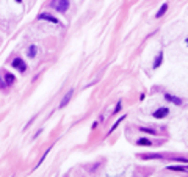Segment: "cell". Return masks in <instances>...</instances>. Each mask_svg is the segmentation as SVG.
Returning <instances> with one entry per match:
<instances>
[{
  "instance_id": "obj_14",
  "label": "cell",
  "mask_w": 188,
  "mask_h": 177,
  "mask_svg": "<svg viewBox=\"0 0 188 177\" xmlns=\"http://www.w3.org/2000/svg\"><path fill=\"white\" fill-rule=\"evenodd\" d=\"M124 119H126V116H122V118H119V121H116V122H114V124H113V127H111V130H110V133H111V132L114 130V129H116V127L119 125V122H122Z\"/></svg>"
},
{
  "instance_id": "obj_13",
  "label": "cell",
  "mask_w": 188,
  "mask_h": 177,
  "mask_svg": "<svg viewBox=\"0 0 188 177\" xmlns=\"http://www.w3.org/2000/svg\"><path fill=\"white\" fill-rule=\"evenodd\" d=\"M138 129H140L141 132H144V133H149V135H155V133H157V132H155V130L149 129V127H138Z\"/></svg>"
},
{
  "instance_id": "obj_16",
  "label": "cell",
  "mask_w": 188,
  "mask_h": 177,
  "mask_svg": "<svg viewBox=\"0 0 188 177\" xmlns=\"http://www.w3.org/2000/svg\"><path fill=\"white\" fill-rule=\"evenodd\" d=\"M118 111H121V102H118V103H116V108H114V111H113V113H118Z\"/></svg>"
},
{
  "instance_id": "obj_12",
  "label": "cell",
  "mask_w": 188,
  "mask_h": 177,
  "mask_svg": "<svg viewBox=\"0 0 188 177\" xmlns=\"http://www.w3.org/2000/svg\"><path fill=\"white\" fill-rule=\"evenodd\" d=\"M166 11H168V5H166V3H163V5H162V8H160V10L157 11V17H162V16H163Z\"/></svg>"
},
{
  "instance_id": "obj_5",
  "label": "cell",
  "mask_w": 188,
  "mask_h": 177,
  "mask_svg": "<svg viewBox=\"0 0 188 177\" xmlns=\"http://www.w3.org/2000/svg\"><path fill=\"white\" fill-rule=\"evenodd\" d=\"M141 158H144V160H162L163 155L162 154H144V155H141Z\"/></svg>"
},
{
  "instance_id": "obj_3",
  "label": "cell",
  "mask_w": 188,
  "mask_h": 177,
  "mask_svg": "<svg viewBox=\"0 0 188 177\" xmlns=\"http://www.w3.org/2000/svg\"><path fill=\"white\" fill-rule=\"evenodd\" d=\"M11 64H13V67L19 69V72H25V71H27V64L21 60V58H16V60H13Z\"/></svg>"
},
{
  "instance_id": "obj_8",
  "label": "cell",
  "mask_w": 188,
  "mask_h": 177,
  "mask_svg": "<svg viewBox=\"0 0 188 177\" xmlns=\"http://www.w3.org/2000/svg\"><path fill=\"white\" fill-rule=\"evenodd\" d=\"M71 97H72V89H71V91H69V93L66 94L65 97H63V101H61V103H60V108H65V107L67 105V102L71 101Z\"/></svg>"
},
{
  "instance_id": "obj_1",
  "label": "cell",
  "mask_w": 188,
  "mask_h": 177,
  "mask_svg": "<svg viewBox=\"0 0 188 177\" xmlns=\"http://www.w3.org/2000/svg\"><path fill=\"white\" fill-rule=\"evenodd\" d=\"M53 10H57L60 13H66L67 8H69V0H52L50 2Z\"/></svg>"
},
{
  "instance_id": "obj_6",
  "label": "cell",
  "mask_w": 188,
  "mask_h": 177,
  "mask_svg": "<svg viewBox=\"0 0 188 177\" xmlns=\"http://www.w3.org/2000/svg\"><path fill=\"white\" fill-rule=\"evenodd\" d=\"M165 99H166V101H169V102H172V103H176V105H182V103H183L182 99H179V97H176V96H171V94H166V96H165Z\"/></svg>"
},
{
  "instance_id": "obj_15",
  "label": "cell",
  "mask_w": 188,
  "mask_h": 177,
  "mask_svg": "<svg viewBox=\"0 0 188 177\" xmlns=\"http://www.w3.org/2000/svg\"><path fill=\"white\" fill-rule=\"evenodd\" d=\"M36 55V47H30V50H28V57L30 58H33Z\"/></svg>"
},
{
  "instance_id": "obj_7",
  "label": "cell",
  "mask_w": 188,
  "mask_h": 177,
  "mask_svg": "<svg viewBox=\"0 0 188 177\" xmlns=\"http://www.w3.org/2000/svg\"><path fill=\"white\" fill-rule=\"evenodd\" d=\"M14 81H16L14 75L10 74V72H6V74H5V85H6V86H11L13 83H14Z\"/></svg>"
},
{
  "instance_id": "obj_4",
  "label": "cell",
  "mask_w": 188,
  "mask_h": 177,
  "mask_svg": "<svg viewBox=\"0 0 188 177\" xmlns=\"http://www.w3.org/2000/svg\"><path fill=\"white\" fill-rule=\"evenodd\" d=\"M169 115V110L168 108H160L154 113V118H157V119H162V118H166Z\"/></svg>"
},
{
  "instance_id": "obj_11",
  "label": "cell",
  "mask_w": 188,
  "mask_h": 177,
  "mask_svg": "<svg viewBox=\"0 0 188 177\" xmlns=\"http://www.w3.org/2000/svg\"><path fill=\"white\" fill-rule=\"evenodd\" d=\"M162 61H163V52H160V53H158V57L155 58V63H154V67H155V69H157V67H158L160 64H162Z\"/></svg>"
},
{
  "instance_id": "obj_17",
  "label": "cell",
  "mask_w": 188,
  "mask_h": 177,
  "mask_svg": "<svg viewBox=\"0 0 188 177\" xmlns=\"http://www.w3.org/2000/svg\"><path fill=\"white\" fill-rule=\"evenodd\" d=\"M5 86H6V85H5V81H2V80H0V89H2V88H5Z\"/></svg>"
},
{
  "instance_id": "obj_18",
  "label": "cell",
  "mask_w": 188,
  "mask_h": 177,
  "mask_svg": "<svg viewBox=\"0 0 188 177\" xmlns=\"http://www.w3.org/2000/svg\"><path fill=\"white\" fill-rule=\"evenodd\" d=\"M17 2H21V0H17Z\"/></svg>"
},
{
  "instance_id": "obj_9",
  "label": "cell",
  "mask_w": 188,
  "mask_h": 177,
  "mask_svg": "<svg viewBox=\"0 0 188 177\" xmlns=\"http://www.w3.org/2000/svg\"><path fill=\"white\" fill-rule=\"evenodd\" d=\"M136 144H138V146H152L149 138H140L138 141H136Z\"/></svg>"
},
{
  "instance_id": "obj_2",
  "label": "cell",
  "mask_w": 188,
  "mask_h": 177,
  "mask_svg": "<svg viewBox=\"0 0 188 177\" xmlns=\"http://www.w3.org/2000/svg\"><path fill=\"white\" fill-rule=\"evenodd\" d=\"M38 19L39 21H49V22H52V24H60V21L57 17H53L52 14H49V13H41L38 16Z\"/></svg>"
},
{
  "instance_id": "obj_10",
  "label": "cell",
  "mask_w": 188,
  "mask_h": 177,
  "mask_svg": "<svg viewBox=\"0 0 188 177\" xmlns=\"http://www.w3.org/2000/svg\"><path fill=\"white\" fill-rule=\"evenodd\" d=\"M169 171H177V172H187V166H168Z\"/></svg>"
}]
</instances>
